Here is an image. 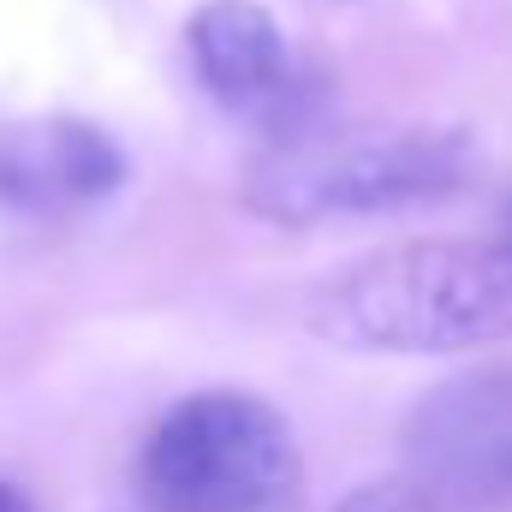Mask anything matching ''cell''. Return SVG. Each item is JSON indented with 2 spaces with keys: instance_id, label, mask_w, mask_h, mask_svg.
<instances>
[{
  "instance_id": "9c48e42d",
  "label": "cell",
  "mask_w": 512,
  "mask_h": 512,
  "mask_svg": "<svg viewBox=\"0 0 512 512\" xmlns=\"http://www.w3.org/2000/svg\"><path fill=\"white\" fill-rule=\"evenodd\" d=\"M495 233H501V239H512V203L501 209V221H495Z\"/></svg>"
},
{
  "instance_id": "7a4b0ae2",
  "label": "cell",
  "mask_w": 512,
  "mask_h": 512,
  "mask_svg": "<svg viewBox=\"0 0 512 512\" xmlns=\"http://www.w3.org/2000/svg\"><path fill=\"white\" fill-rule=\"evenodd\" d=\"M471 179V143L435 126H298L268 137L245 173L251 215L274 227H328L399 215L459 197Z\"/></svg>"
},
{
  "instance_id": "52a82bcc",
  "label": "cell",
  "mask_w": 512,
  "mask_h": 512,
  "mask_svg": "<svg viewBox=\"0 0 512 512\" xmlns=\"http://www.w3.org/2000/svg\"><path fill=\"white\" fill-rule=\"evenodd\" d=\"M334 512H447V507L429 489H417V483H370L352 501H340Z\"/></svg>"
},
{
  "instance_id": "6da1fadb",
  "label": "cell",
  "mask_w": 512,
  "mask_h": 512,
  "mask_svg": "<svg viewBox=\"0 0 512 512\" xmlns=\"http://www.w3.org/2000/svg\"><path fill=\"white\" fill-rule=\"evenodd\" d=\"M310 334L364 358H429L512 340V239H411L328 274L304 298Z\"/></svg>"
},
{
  "instance_id": "5b68a950",
  "label": "cell",
  "mask_w": 512,
  "mask_h": 512,
  "mask_svg": "<svg viewBox=\"0 0 512 512\" xmlns=\"http://www.w3.org/2000/svg\"><path fill=\"white\" fill-rule=\"evenodd\" d=\"M185 60L209 102L239 120H262L268 137L322 120L280 24L256 0H203L185 18Z\"/></svg>"
},
{
  "instance_id": "3957f363",
  "label": "cell",
  "mask_w": 512,
  "mask_h": 512,
  "mask_svg": "<svg viewBox=\"0 0 512 512\" xmlns=\"http://www.w3.org/2000/svg\"><path fill=\"white\" fill-rule=\"evenodd\" d=\"M137 489L149 512H298L304 465L268 399L209 387L149 429Z\"/></svg>"
},
{
  "instance_id": "277c9868",
  "label": "cell",
  "mask_w": 512,
  "mask_h": 512,
  "mask_svg": "<svg viewBox=\"0 0 512 512\" xmlns=\"http://www.w3.org/2000/svg\"><path fill=\"white\" fill-rule=\"evenodd\" d=\"M405 465L447 512L512 507V370H465L429 387L405 423Z\"/></svg>"
},
{
  "instance_id": "8992f818",
  "label": "cell",
  "mask_w": 512,
  "mask_h": 512,
  "mask_svg": "<svg viewBox=\"0 0 512 512\" xmlns=\"http://www.w3.org/2000/svg\"><path fill=\"white\" fill-rule=\"evenodd\" d=\"M126 185L120 143L90 120L48 114L0 126V203L18 215H78Z\"/></svg>"
},
{
  "instance_id": "ba28073f",
  "label": "cell",
  "mask_w": 512,
  "mask_h": 512,
  "mask_svg": "<svg viewBox=\"0 0 512 512\" xmlns=\"http://www.w3.org/2000/svg\"><path fill=\"white\" fill-rule=\"evenodd\" d=\"M0 512H36V507H30L18 489H6V483H0Z\"/></svg>"
}]
</instances>
